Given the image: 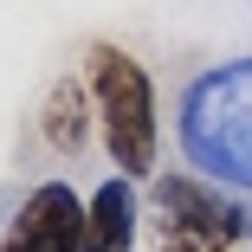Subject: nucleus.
I'll return each instance as SVG.
<instances>
[{
  "instance_id": "f257e3e1",
  "label": "nucleus",
  "mask_w": 252,
  "mask_h": 252,
  "mask_svg": "<svg viewBox=\"0 0 252 252\" xmlns=\"http://www.w3.org/2000/svg\"><path fill=\"white\" fill-rule=\"evenodd\" d=\"M181 156L207 181L252 194V59H226L181 91Z\"/></svg>"
},
{
  "instance_id": "f03ea898",
  "label": "nucleus",
  "mask_w": 252,
  "mask_h": 252,
  "mask_svg": "<svg viewBox=\"0 0 252 252\" xmlns=\"http://www.w3.org/2000/svg\"><path fill=\"white\" fill-rule=\"evenodd\" d=\"M84 84H91L97 136H104L117 175L123 181H149V175H156L162 123H156V84H149L142 59L123 52V45H110V39H97L91 59H84Z\"/></svg>"
},
{
  "instance_id": "7ed1b4c3",
  "label": "nucleus",
  "mask_w": 252,
  "mask_h": 252,
  "mask_svg": "<svg viewBox=\"0 0 252 252\" xmlns=\"http://www.w3.org/2000/svg\"><path fill=\"white\" fill-rule=\"evenodd\" d=\"M149 233L162 252H239V239H252V194L207 175H156Z\"/></svg>"
},
{
  "instance_id": "20e7f679",
  "label": "nucleus",
  "mask_w": 252,
  "mask_h": 252,
  "mask_svg": "<svg viewBox=\"0 0 252 252\" xmlns=\"http://www.w3.org/2000/svg\"><path fill=\"white\" fill-rule=\"evenodd\" d=\"M0 252H84V200L71 181H39L0 239Z\"/></svg>"
},
{
  "instance_id": "39448f33",
  "label": "nucleus",
  "mask_w": 252,
  "mask_h": 252,
  "mask_svg": "<svg viewBox=\"0 0 252 252\" xmlns=\"http://www.w3.org/2000/svg\"><path fill=\"white\" fill-rule=\"evenodd\" d=\"M142 233V207H136V181L110 175L84 200V252H136Z\"/></svg>"
},
{
  "instance_id": "423d86ee",
  "label": "nucleus",
  "mask_w": 252,
  "mask_h": 252,
  "mask_svg": "<svg viewBox=\"0 0 252 252\" xmlns=\"http://www.w3.org/2000/svg\"><path fill=\"white\" fill-rule=\"evenodd\" d=\"M97 129V110H91V84L84 78H59L45 91V110H39V142L52 156H84V142Z\"/></svg>"
}]
</instances>
